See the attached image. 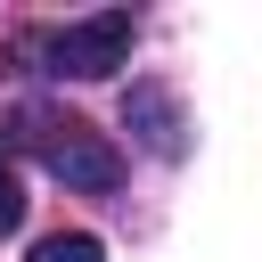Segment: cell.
<instances>
[{
	"label": "cell",
	"instance_id": "7a4b0ae2",
	"mask_svg": "<svg viewBox=\"0 0 262 262\" xmlns=\"http://www.w3.org/2000/svg\"><path fill=\"white\" fill-rule=\"evenodd\" d=\"M131 8H98V16H82V25H66L57 41H49V57H57V74H74V82H98V74H115V66H131Z\"/></svg>",
	"mask_w": 262,
	"mask_h": 262
},
{
	"label": "cell",
	"instance_id": "5b68a950",
	"mask_svg": "<svg viewBox=\"0 0 262 262\" xmlns=\"http://www.w3.org/2000/svg\"><path fill=\"white\" fill-rule=\"evenodd\" d=\"M16 221H25V188H16V172L0 164V237H8Z\"/></svg>",
	"mask_w": 262,
	"mask_h": 262
},
{
	"label": "cell",
	"instance_id": "277c9868",
	"mask_svg": "<svg viewBox=\"0 0 262 262\" xmlns=\"http://www.w3.org/2000/svg\"><path fill=\"white\" fill-rule=\"evenodd\" d=\"M33 262H106V246H98L90 229H57V237L33 246Z\"/></svg>",
	"mask_w": 262,
	"mask_h": 262
},
{
	"label": "cell",
	"instance_id": "6da1fadb",
	"mask_svg": "<svg viewBox=\"0 0 262 262\" xmlns=\"http://www.w3.org/2000/svg\"><path fill=\"white\" fill-rule=\"evenodd\" d=\"M33 123V139H41V164L66 180V188H90V196H106L115 180H123V156L90 131V123H74V115H25Z\"/></svg>",
	"mask_w": 262,
	"mask_h": 262
},
{
	"label": "cell",
	"instance_id": "3957f363",
	"mask_svg": "<svg viewBox=\"0 0 262 262\" xmlns=\"http://www.w3.org/2000/svg\"><path fill=\"white\" fill-rule=\"evenodd\" d=\"M123 123H131V131H139V147H147V156H164V164H172V156L188 147L180 98H172L164 82H131V98H123Z\"/></svg>",
	"mask_w": 262,
	"mask_h": 262
}]
</instances>
